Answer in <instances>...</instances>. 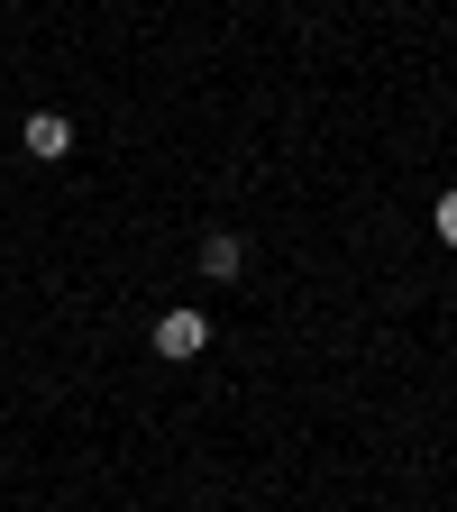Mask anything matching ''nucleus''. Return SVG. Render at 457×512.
I'll return each instance as SVG.
<instances>
[{
    "label": "nucleus",
    "instance_id": "nucleus-1",
    "mask_svg": "<svg viewBox=\"0 0 457 512\" xmlns=\"http://www.w3.org/2000/svg\"><path fill=\"white\" fill-rule=\"evenodd\" d=\"M202 348H211V320L202 311H156V357L183 366V357H202Z\"/></svg>",
    "mask_w": 457,
    "mask_h": 512
},
{
    "label": "nucleus",
    "instance_id": "nucleus-2",
    "mask_svg": "<svg viewBox=\"0 0 457 512\" xmlns=\"http://www.w3.org/2000/svg\"><path fill=\"white\" fill-rule=\"evenodd\" d=\"M19 147H28L37 165H64V156H74V119H64V110H37V119L19 128Z\"/></svg>",
    "mask_w": 457,
    "mask_h": 512
},
{
    "label": "nucleus",
    "instance_id": "nucleus-3",
    "mask_svg": "<svg viewBox=\"0 0 457 512\" xmlns=\"http://www.w3.org/2000/svg\"><path fill=\"white\" fill-rule=\"evenodd\" d=\"M238 266H247V238L238 229H211L202 238V275H238Z\"/></svg>",
    "mask_w": 457,
    "mask_h": 512
},
{
    "label": "nucleus",
    "instance_id": "nucleus-4",
    "mask_svg": "<svg viewBox=\"0 0 457 512\" xmlns=\"http://www.w3.org/2000/svg\"><path fill=\"white\" fill-rule=\"evenodd\" d=\"M430 229H439V247H457V183H448L439 202H430Z\"/></svg>",
    "mask_w": 457,
    "mask_h": 512
}]
</instances>
